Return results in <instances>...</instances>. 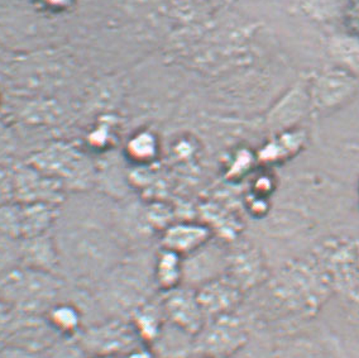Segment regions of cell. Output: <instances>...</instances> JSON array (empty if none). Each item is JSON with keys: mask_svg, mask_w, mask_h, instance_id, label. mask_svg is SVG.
Wrapping results in <instances>:
<instances>
[{"mask_svg": "<svg viewBox=\"0 0 359 358\" xmlns=\"http://www.w3.org/2000/svg\"><path fill=\"white\" fill-rule=\"evenodd\" d=\"M48 320L52 328L64 334L75 332L80 323L76 310L69 305H57L52 307L48 314Z\"/></svg>", "mask_w": 359, "mask_h": 358, "instance_id": "cell-2", "label": "cell"}, {"mask_svg": "<svg viewBox=\"0 0 359 358\" xmlns=\"http://www.w3.org/2000/svg\"><path fill=\"white\" fill-rule=\"evenodd\" d=\"M14 198V171L0 168V205L9 204Z\"/></svg>", "mask_w": 359, "mask_h": 358, "instance_id": "cell-4", "label": "cell"}, {"mask_svg": "<svg viewBox=\"0 0 359 358\" xmlns=\"http://www.w3.org/2000/svg\"><path fill=\"white\" fill-rule=\"evenodd\" d=\"M57 284L47 271L18 265L0 280V301L15 313L33 315L51 300Z\"/></svg>", "mask_w": 359, "mask_h": 358, "instance_id": "cell-1", "label": "cell"}, {"mask_svg": "<svg viewBox=\"0 0 359 358\" xmlns=\"http://www.w3.org/2000/svg\"><path fill=\"white\" fill-rule=\"evenodd\" d=\"M102 358H104V357H102Z\"/></svg>", "mask_w": 359, "mask_h": 358, "instance_id": "cell-6", "label": "cell"}, {"mask_svg": "<svg viewBox=\"0 0 359 358\" xmlns=\"http://www.w3.org/2000/svg\"><path fill=\"white\" fill-rule=\"evenodd\" d=\"M20 265V241L0 234V280Z\"/></svg>", "mask_w": 359, "mask_h": 358, "instance_id": "cell-3", "label": "cell"}, {"mask_svg": "<svg viewBox=\"0 0 359 358\" xmlns=\"http://www.w3.org/2000/svg\"><path fill=\"white\" fill-rule=\"evenodd\" d=\"M0 358H6V353H4V345L0 343Z\"/></svg>", "mask_w": 359, "mask_h": 358, "instance_id": "cell-5", "label": "cell"}]
</instances>
